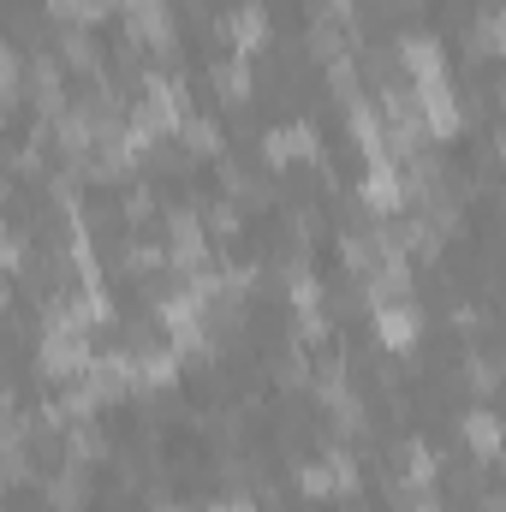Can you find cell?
<instances>
[{
    "instance_id": "obj_5",
    "label": "cell",
    "mask_w": 506,
    "mask_h": 512,
    "mask_svg": "<svg viewBox=\"0 0 506 512\" xmlns=\"http://www.w3.org/2000/svg\"><path fill=\"white\" fill-rule=\"evenodd\" d=\"M215 30H221L239 54H251V48H262V42H268V12L251 0V6H239V12H227V18H215Z\"/></svg>"
},
{
    "instance_id": "obj_4",
    "label": "cell",
    "mask_w": 506,
    "mask_h": 512,
    "mask_svg": "<svg viewBox=\"0 0 506 512\" xmlns=\"http://www.w3.org/2000/svg\"><path fill=\"white\" fill-rule=\"evenodd\" d=\"M399 60H405V72H411L417 84H441V78H447V72H441V42L423 36V30L399 36Z\"/></svg>"
},
{
    "instance_id": "obj_1",
    "label": "cell",
    "mask_w": 506,
    "mask_h": 512,
    "mask_svg": "<svg viewBox=\"0 0 506 512\" xmlns=\"http://www.w3.org/2000/svg\"><path fill=\"white\" fill-rule=\"evenodd\" d=\"M262 161H268V167H286V161H322V137H316L310 120L268 126L262 131Z\"/></svg>"
},
{
    "instance_id": "obj_3",
    "label": "cell",
    "mask_w": 506,
    "mask_h": 512,
    "mask_svg": "<svg viewBox=\"0 0 506 512\" xmlns=\"http://www.w3.org/2000/svg\"><path fill=\"white\" fill-rule=\"evenodd\" d=\"M417 334H423V316H417L411 298H399V304H376V340L381 346L405 352V346H417Z\"/></svg>"
},
{
    "instance_id": "obj_2",
    "label": "cell",
    "mask_w": 506,
    "mask_h": 512,
    "mask_svg": "<svg viewBox=\"0 0 506 512\" xmlns=\"http://www.w3.org/2000/svg\"><path fill=\"white\" fill-rule=\"evenodd\" d=\"M459 435H465V447L477 453V459H501L506 453V411H465L459 417Z\"/></svg>"
},
{
    "instance_id": "obj_7",
    "label": "cell",
    "mask_w": 506,
    "mask_h": 512,
    "mask_svg": "<svg viewBox=\"0 0 506 512\" xmlns=\"http://www.w3.org/2000/svg\"><path fill=\"white\" fill-rule=\"evenodd\" d=\"M209 84H215V96H221V102H245V96H251V60H245V54H227V60H215V66H209Z\"/></svg>"
},
{
    "instance_id": "obj_6",
    "label": "cell",
    "mask_w": 506,
    "mask_h": 512,
    "mask_svg": "<svg viewBox=\"0 0 506 512\" xmlns=\"http://www.w3.org/2000/svg\"><path fill=\"white\" fill-rule=\"evenodd\" d=\"M405 185H399V167L387 155H370V173H364V203L370 209H399Z\"/></svg>"
}]
</instances>
